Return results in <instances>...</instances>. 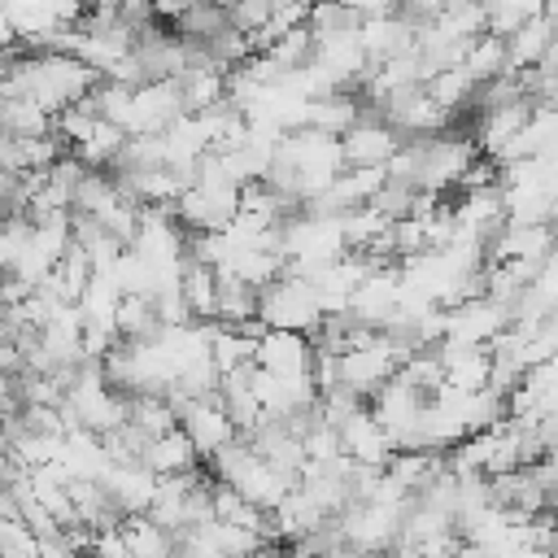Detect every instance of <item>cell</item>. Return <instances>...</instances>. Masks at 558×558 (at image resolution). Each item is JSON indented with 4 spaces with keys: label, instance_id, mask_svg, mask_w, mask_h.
<instances>
[{
    "label": "cell",
    "instance_id": "f546056e",
    "mask_svg": "<svg viewBox=\"0 0 558 558\" xmlns=\"http://www.w3.org/2000/svg\"><path fill=\"white\" fill-rule=\"evenodd\" d=\"M74 558H92V554H74Z\"/></svg>",
    "mask_w": 558,
    "mask_h": 558
},
{
    "label": "cell",
    "instance_id": "ac0fdd59",
    "mask_svg": "<svg viewBox=\"0 0 558 558\" xmlns=\"http://www.w3.org/2000/svg\"><path fill=\"white\" fill-rule=\"evenodd\" d=\"M427 96L436 100L440 113H449V118L458 122V113L475 109V100H480V83H475L466 70H445V74H436V78L427 83Z\"/></svg>",
    "mask_w": 558,
    "mask_h": 558
},
{
    "label": "cell",
    "instance_id": "d6986e66",
    "mask_svg": "<svg viewBox=\"0 0 558 558\" xmlns=\"http://www.w3.org/2000/svg\"><path fill=\"white\" fill-rule=\"evenodd\" d=\"M310 35L314 44L362 35V9L357 4H310Z\"/></svg>",
    "mask_w": 558,
    "mask_h": 558
},
{
    "label": "cell",
    "instance_id": "277c9868",
    "mask_svg": "<svg viewBox=\"0 0 558 558\" xmlns=\"http://www.w3.org/2000/svg\"><path fill=\"white\" fill-rule=\"evenodd\" d=\"M401 135L366 105V118L340 140V153H344V170H384L397 153H401Z\"/></svg>",
    "mask_w": 558,
    "mask_h": 558
},
{
    "label": "cell",
    "instance_id": "4fadbf2b",
    "mask_svg": "<svg viewBox=\"0 0 558 558\" xmlns=\"http://www.w3.org/2000/svg\"><path fill=\"white\" fill-rule=\"evenodd\" d=\"M113 327H118V340L122 344H153L166 331L153 296H122V305L113 314Z\"/></svg>",
    "mask_w": 558,
    "mask_h": 558
},
{
    "label": "cell",
    "instance_id": "6da1fadb",
    "mask_svg": "<svg viewBox=\"0 0 558 558\" xmlns=\"http://www.w3.org/2000/svg\"><path fill=\"white\" fill-rule=\"evenodd\" d=\"M96 83H100V74L87 70L78 57L22 48V57L13 61V74H9V96H22V100H31L57 118V113L74 109L83 96H92Z\"/></svg>",
    "mask_w": 558,
    "mask_h": 558
},
{
    "label": "cell",
    "instance_id": "9c48e42d",
    "mask_svg": "<svg viewBox=\"0 0 558 558\" xmlns=\"http://www.w3.org/2000/svg\"><path fill=\"white\" fill-rule=\"evenodd\" d=\"M100 484H105V493L113 497V506H118L122 519L148 514L153 493H157V475H148L144 466H109V471L100 475Z\"/></svg>",
    "mask_w": 558,
    "mask_h": 558
},
{
    "label": "cell",
    "instance_id": "9a60e30c",
    "mask_svg": "<svg viewBox=\"0 0 558 558\" xmlns=\"http://www.w3.org/2000/svg\"><path fill=\"white\" fill-rule=\"evenodd\" d=\"M122 205H126V201H122L113 174H105V170H87V174H83V183H78V192H74V214L96 218V222L105 227Z\"/></svg>",
    "mask_w": 558,
    "mask_h": 558
},
{
    "label": "cell",
    "instance_id": "e0dca14e",
    "mask_svg": "<svg viewBox=\"0 0 558 558\" xmlns=\"http://www.w3.org/2000/svg\"><path fill=\"white\" fill-rule=\"evenodd\" d=\"M554 35H558V31H554V26L545 22V13H541V17H532V22H527V26H523L514 39H506V65H510V74L536 70Z\"/></svg>",
    "mask_w": 558,
    "mask_h": 558
},
{
    "label": "cell",
    "instance_id": "52a82bcc",
    "mask_svg": "<svg viewBox=\"0 0 558 558\" xmlns=\"http://www.w3.org/2000/svg\"><path fill=\"white\" fill-rule=\"evenodd\" d=\"M179 427H183V436L192 440V449H196L201 466H205L214 453H222L231 440H240L235 423L222 414V405H218V401H196V405H187V410H183V418H179Z\"/></svg>",
    "mask_w": 558,
    "mask_h": 558
},
{
    "label": "cell",
    "instance_id": "7c38bea8",
    "mask_svg": "<svg viewBox=\"0 0 558 558\" xmlns=\"http://www.w3.org/2000/svg\"><path fill=\"white\" fill-rule=\"evenodd\" d=\"M179 292H183V305L192 314L196 327H209L214 314H218V275L209 266H196L183 257V275H179Z\"/></svg>",
    "mask_w": 558,
    "mask_h": 558
},
{
    "label": "cell",
    "instance_id": "3957f363",
    "mask_svg": "<svg viewBox=\"0 0 558 558\" xmlns=\"http://www.w3.org/2000/svg\"><path fill=\"white\" fill-rule=\"evenodd\" d=\"M257 318L270 327V331H296V336H314L323 327V301L314 292L310 279H296V275H283L275 279L270 288H262V310Z\"/></svg>",
    "mask_w": 558,
    "mask_h": 558
},
{
    "label": "cell",
    "instance_id": "44dd1931",
    "mask_svg": "<svg viewBox=\"0 0 558 558\" xmlns=\"http://www.w3.org/2000/svg\"><path fill=\"white\" fill-rule=\"evenodd\" d=\"M122 536H126V545H131V554L135 558H174V536L166 532V527H157L148 514H131L126 523H122Z\"/></svg>",
    "mask_w": 558,
    "mask_h": 558
},
{
    "label": "cell",
    "instance_id": "4316f807",
    "mask_svg": "<svg viewBox=\"0 0 558 558\" xmlns=\"http://www.w3.org/2000/svg\"><path fill=\"white\" fill-rule=\"evenodd\" d=\"M270 13H275V4H266V0H235V4H227V22H231V31L248 35V39L270 22Z\"/></svg>",
    "mask_w": 558,
    "mask_h": 558
},
{
    "label": "cell",
    "instance_id": "cb8c5ba5",
    "mask_svg": "<svg viewBox=\"0 0 558 558\" xmlns=\"http://www.w3.org/2000/svg\"><path fill=\"white\" fill-rule=\"evenodd\" d=\"M462 70H466L480 87H484V83H493V78H501V74H510V65H506V39L480 35V39L471 44V52H466Z\"/></svg>",
    "mask_w": 558,
    "mask_h": 558
},
{
    "label": "cell",
    "instance_id": "4dcf8cb0",
    "mask_svg": "<svg viewBox=\"0 0 558 558\" xmlns=\"http://www.w3.org/2000/svg\"><path fill=\"white\" fill-rule=\"evenodd\" d=\"M554 558H558V541H554Z\"/></svg>",
    "mask_w": 558,
    "mask_h": 558
},
{
    "label": "cell",
    "instance_id": "8992f818",
    "mask_svg": "<svg viewBox=\"0 0 558 558\" xmlns=\"http://www.w3.org/2000/svg\"><path fill=\"white\" fill-rule=\"evenodd\" d=\"M253 362H257V371H266V375H275V379H301V375H310V366H314V344H310V336L270 331V327H266V336L257 340Z\"/></svg>",
    "mask_w": 558,
    "mask_h": 558
},
{
    "label": "cell",
    "instance_id": "30bf717a",
    "mask_svg": "<svg viewBox=\"0 0 558 558\" xmlns=\"http://www.w3.org/2000/svg\"><path fill=\"white\" fill-rule=\"evenodd\" d=\"M214 275H218V314H214V323L218 327H235V331L257 323L262 292L253 283H244L240 275H231V270H214Z\"/></svg>",
    "mask_w": 558,
    "mask_h": 558
},
{
    "label": "cell",
    "instance_id": "7a4b0ae2",
    "mask_svg": "<svg viewBox=\"0 0 558 558\" xmlns=\"http://www.w3.org/2000/svg\"><path fill=\"white\" fill-rule=\"evenodd\" d=\"M410 144L418 148V192H436V196L458 192L462 174L480 157V148L466 131H445L432 140H410Z\"/></svg>",
    "mask_w": 558,
    "mask_h": 558
},
{
    "label": "cell",
    "instance_id": "ffe728a7",
    "mask_svg": "<svg viewBox=\"0 0 558 558\" xmlns=\"http://www.w3.org/2000/svg\"><path fill=\"white\" fill-rule=\"evenodd\" d=\"M541 13H545V4H536V0H497V4H484V35L514 39Z\"/></svg>",
    "mask_w": 558,
    "mask_h": 558
},
{
    "label": "cell",
    "instance_id": "ba28073f",
    "mask_svg": "<svg viewBox=\"0 0 558 558\" xmlns=\"http://www.w3.org/2000/svg\"><path fill=\"white\" fill-rule=\"evenodd\" d=\"M340 453H344L349 462H357V466L384 471L397 449H392V436L384 432V423H379L371 410H357V414L340 427Z\"/></svg>",
    "mask_w": 558,
    "mask_h": 558
},
{
    "label": "cell",
    "instance_id": "5bb4252c",
    "mask_svg": "<svg viewBox=\"0 0 558 558\" xmlns=\"http://www.w3.org/2000/svg\"><path fill=\"white\" fill-rule=\"evenodd\" d=\"M440 471H445V453H392V462L384 466L388 484L401 497H418Z\"/></svg>",
    "mask_w": 558,
    "mask_h": 558
},
{
    "label": "cell",
    "instance_id": "603a6c76",
    "mask_svg": "<svg viewBox=\"0 0 558 558\" xmlns=\"http://www.w3.org/2000/svg\"><path fill=\"white\" fill-rule=\"evenodd\" d=\"M131 423H135L148 440H157V436H166V432L179 427V414L170 410L166 392H135V397H131Z\"/></svg>",
    "mask_w": 558,
    "mask_h": 558
},
{
    "label": "cell",
    "instance_id": "7402d4cb",
    "mask_svg": "<svg viewBox=\"0 0 558 558\" xmlns=\"http://www.w3.org/2000/svg\"><path fill=\"white\" fill-rule=\"evenodd\" d=\"M222 31H231L227 22V4H187V13L174 22V35L187 44H209Z\"/></svg>",
    "mask_w": 558,
    "mask_h": 558
},
{
    "label": "cell",
    "instance_id": "d4e9b609",
    "mask_svg": "<svg viewBox=\"0 0 558 558\" xmlns=\"http://www.w3.org/2000/svg\"><path fill=\"white\" fill-rule=\"evenodd\" d=\"M432 31H440L445 39H480L484 35V4H462V0L440 4V17Z\"/></svg>",
    "mask_w": 558,
    "mask_h": 558
},
{
    "label": "cell",
    "instance_id": "2e32d148",
    "mask_svg": "<svg viewBox=\"0 0 558 558\" xmlns=\"http://www.w3.org/2000/svg\"><path fill=\"white\" fill-rule=\"evenodd\" d=\"M0 131L13 140H48L52 135V113L22 96H0Z\"/></svg>",
    "mask_w": 558,
    "mask_h": 558
},
{
    "label": "cell",
    "instance_id": "5b68a950",
    "mask_svg": "<svg viewBox=\"0 0 558 558\" xmlns=\"http://www.w3.org/2000/svg\"><path fill=\"white\" fill-rule=\"evenodd\" d=\"M397 371H401V357H397V349H392V340H388L384 331H379L375 344L349 349V353L340 357V384L353 388L357 397L379 392L388 379H397Z\"/></svg>",
    "mask_w": 558,
    "mask_h": 558
},
{
    "label": "cell",
    "instance_id": "83f0119b",
    "mask_svg": "<svg viewBox=\"0 0 558 558\" xmlns=\"http://www.w3.org/2000/svg\"><path fill=\"white\" fill-rule=\"evenodd\" d=\"M92 558H135V554H131L122 527H113V532H96V541H92Z\"/></svg>",
    "mask_w": 558,
    "mask_h": 558
},
{
    "label": "cell",
    "instance_id": "8fae6325",
    "mask_svg": "<svg viewBox=\"0 0 558 558\" xmlns=\"http://www.w3.org/2000/svg\"><path fill=\"white\" fill-rule=\"evenodd\" d=\"M196 466H201V458H196L192 440L183 436V427H174V432L148 440V453H144V471H148V475L170 480V475H183V471H196Z\"/></svg>",
    "mask_w": 558,
    "mask_h": 558
},
{
    "label": "cell",
    "instance_id": "f1b7e54d",
    "mask_svg": "<svg viewBox=\"0 0 558 558\" xmlns=\"http://www.w3.org/2000/svg\"><path fill=\"white\" fill-rule=\"evenodd\" d=\"M545 78H558V35L549 39V48H545V57H541V65H536Z\"/></svg>",
    "mask_w": 558,
    "mask_h": 558
},
{
    "label": "cell",
    "instance_id": "484cf974",
    "mask_svg": "<svg viewBox=\"0 0 558 558\" xmlns=\"http://www.w3.org/2000/svg\"><path fill=\"white\" fill-rule=\"evenodd\" d=\"M414 196H418L414 187H405V183H392V179H388V183L371 196V205H366V209H375L384 222H401V218H410Z\"/></svg>",
    "mask_w": 558,
    "mask_h": 558
}]
</instances>
